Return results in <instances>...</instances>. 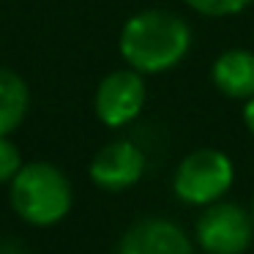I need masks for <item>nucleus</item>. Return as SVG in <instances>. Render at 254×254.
I'll return each mask as SVG.
<instances>
[{
	"label": "nucleus",
	"mask_w": 254,
	"mask_h": 254,
	"mask_svg": "<svg viewBox=\"0 0 254 254\" xmlns=\"http://www.w3.org/2000/svg\"><path fill=\"white\" fill-rule=\"evenodd\" d=\"M118 50L139 74H164L191 50V25L167 8H145L126 19Z\"/></svg>",
	"instance_id": "f257e3e1"
},
{
	"label": "nucleus",
	"mask_w": 254,
	"mask_h": 254,
	"mask_svg": "<svg viewBox=\"0 0 254 254\" xmlns=\"http://www.w3.org/2000/svg\"><path fill=\"white\" fill-rule=\"evenodd\" d=\"M14 213L30 227H55L71 213L74 186L52 161H25L8 183Z\"/></svg>",
	"instance_id": "f03ea898"
},
{
	"label": "nucleus",
	"mask_w": 254,
	"mask_h": 254,
	"mask_svg": "<svg viewBox=\"0 0 254 254\" xmlns=\"http://www.w3.org/2000/svg\"><path fill=\"white\" fill-rule=\"evenodd\" d=\"M232 183H235V164L230 156L219 148H197L178 161L172 191L181 202L205 208L216 199H224Z\"/></svg>",
	"instance_id": "7ed1b4c3"
},
{
	"label": "nucleus",
	"mask_w": 254,
	"mask_h": 254,
	"mask_svg": "<svg viewBox=\"0 0 254 254\" xmlns=\"http://www.w3.org/2000/svg\"><path fill=\"white\" fill-rule=\"evenodd\" d=\"M194 235L205 254H246L254 241L252 210L230 199H216L202 208Z\"/></svg>",
	"instance_id": "20e7f679"
},
{
	"label": "nucleus",
	"mask_w": 254,
	"mask_h": 254,
	"mask_svg": "<svg viewBox=\"0 0 254 254\" xmlns=\"http://www.w3.org/2000/svg\"><path fill=\"white\" fill-rule=\"evenodd\" d=\"M145 99H148L145 74L126 66V68H118V71H110L99 82L93 96V110H96V118L107 128H123L139 118Z\"/></svg>",
	"instance_id": "39448f33"
},
{
	"label": "nucleus",
	"mask_w": 254,
	"mask_h": 254,
	"mask_svg": "<svg viewBox=\"0 0 254 254\" xmlns=\"http://www.w3.org/2000/svg\"><path fill=\"white\" fill-rule=\"evenodd\" d=\"M145 167H148V159L137 142L115 139L96 150L88 164V178L93 181V186L104 191H126L142 181Z\"/></svg>",
	"instance_id": "423d86ee"
},
{
	"label": "nucleus",
	"mask_w": 254,
	"mask_h": 254,
	"mask_svg": "<svg viewBox=\"0 0 254 254\" xmlns=\"http://www.w3.org/2000/svg\"><path fill=\"white\" fill-rule=\"evenodd\" d=\"M115 254H194V243L172 219L148 216L123 232Z\"/></svg>",
	"instance_id": "0eeeda50"
},
{
	"label": "nucleus",
	"mask_w": 254,
	"mask_h": 254,
	"mask_svg": "<svg viewBox=\"0 0 254 254\" xmlns=\"http://www.w3.org/2000/svg\"><path fill=\"white\" fill-rule=\"evenodd\" d=\"M213 88L224 99L246 101L254 96V52L252 50H227L210 66Z\"/></svg>",
	"instance_id": "6e6552de"
},
{
	"label": "nucleus",
	"mask_w": 254,
	"mask_h": 254,
	"mask_svg": "<svg viewBox=\"0 0 254 254\" xmlns=\"http://www.w3.org/2000/svg\"><path fill=\"white\" fill-rule=\"evenodd\" d=\"M30 110V88L14 68L0 66V137H11Z\"/></svg>",
	"instance_id": "1a4fd4ad"
},
{
	"label": "nucleus",
	"mask_w": 254,
	"mask_h": 254,
	"mask_svg": "<svg viewBox=\"0 0 254 254\" xmlns=\"http://www.w3.org/2000/svg\"><path fill=\"white\" fill-rule=\"evenodd\" d=\"M191 11L202 14V17H213V19H221V17H235V14L246 11L252 6V0H183Z\"/></svg>",
	"instance_id": "9d476101"
},
{
	"label": "nucleus",
	"mask_w": 254,
	"mask_h": 254,
	"mask_svg": "<svg viewBox=\"0 0 254 254\" xmlns=\"http://www.w3.org/2000/svg\"><path fill=\"white\" fill-rule=\"evenodd\" d=\"M22 150L11 137H0V186H8L22 167Z\"/></svg>",
	"instance_id": "9b49d317"
},
{
	"label": "nucleus",
	"mask_w": 254,
	"mask_h": 254,
	"mask_svg": "<svg viewBox=\"0 0 254 254\" xmlns=\"http://www.w3.org/2000/svg\"><path fill=\"white\" fill-rule=\"evenodd\" d=\"M241 115H243V126H246L249 131H252V137H254V96L243 101V112H241Z\"/></svg>",
	"instance_id": "f8f14e48"
},
{
	"label": "nucleus",
	"mask_w": 254,
	"mask_h": 254,
	"mask_svg": "<svg viewBox=\"0 0 254 254\" xmlns=\"http://www.w3.org/2000/svg\"><path fill=\"white\" fill-rule=\"evenodd\" d=\"M0 254H28L17 241H0Z\"/></svg>",
	"instance_id": "ddd939ff"
},
{
	"label": "nucleus",
	"mask_w": 254,
	"mask_h": 254,
	"mask_svg": "<svg viewBox=\"0 0 254 254\" xmlns=\"http://www.w3.org/2000/svg\"><path fill=\"white\" fill-rule=\"evenodd\" d=\"M252 219H254V197H252Z\"/></svg>",
	"instance_id": "4468645a"
}]
</instances>
